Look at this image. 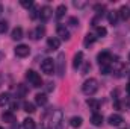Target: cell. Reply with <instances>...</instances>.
Listing matches in <instances>:
<instances>
[{"mask_svg":"<svg viewBox=\"0 0 130 129\" xmlns=\"http://www.w3.org/2000/svg\"><path fill=\"white\" fill-rule=\"evenodd\" d=\"M97 90H98V82H97V79H94V78L85 81L83 85H82V91H83L86 96H92V94H95Z\"/></svg>","mask_w":130,"mask_h":129,"instance_id":"obj_1","label":"cell"},{"mask_svg":"<svg viewBox=\"0 0 130 129\" xmlns=\"http://www.w3.org/2000/svg\"><path fill=\"white\" fill-rule=\"evenodd\" d=\"M64 125V112L61 109H56L52 115V129H62Z\"/></svg>","mask_w":130,"mask_h":129,"instance_id":"obj_2","label":"cell"},{"mask_svg":"<svg viewBox=\"0 0 130 129\" xmlns=\"http://www.w3.org/2000/svg\"><path fill=\"white\" fill-rule=\"evenodd\" d=\"M26 78H27V81L32 84V87H35V88H38V87L42 85L41 76H39L36 71H33V70H27V71H26Z\"/></svg>","mask_w":130,"mask_h":129,"instance_id":"obj_3","label":"cell"},{"mask_svg":"<svg viewBox=\"0 0 130 129\" xmlns=\"http://www.w3.org/2000/svg\"><path fill=\"white\" fill-rule=\"evenodd\" d=\"M41 70L45 74H53V71H55V61L52 58H45L41 62Z\"/></svg>","mask_w":130,"mask_h":129,"instance_id":"obj_4","label":"cell"},{"mask_svg":"<svg viewBox=\"0 0 130 129\" xmlns=\"http://www.w3.org/2000/svg\"><path fill=\"white\" fill-rule=\"evenodd\" d=\"M56 67H58V76L64 78L65 74V53H59L56 58Z\"/></svg>","mask_w":130,"mask_h":129,"instance_id":"obj_5","label":"cell"},{"mask_svg":"<svg viewBox=\"0 0 130 129\" xmlns=\"http://www.w3.org/2000/svg\"><path fill=\"white\" fill-rule=\"evenodd\" d=\"M52 14H53V9L50 6H42L39 9V18H41V21H47L52 17Z\"/></svg>","mask_w":130,"mask_h":129,"instance_id":"obj_6","label":"cell"},{"mask_svg":"<svg viewBox=\"0 0 130 129\" xmlns=\"http://www.w3.org/2000/svg\"><path fill=\"white\" fill-rule=\"evenodd\" d=\"M97 59H98V64L100 65H106L110 62L112 55H110V52H100L97 55Z\"/></svg>","mask_w":130,"mask_h":129,"instance_id":"obj_7","label":"cell"},{"mask_svg":"<svg viewBox=\"0 0 130 129\" xmlns=\"http://www.w3.org/2000/svg\"><path fill=\"white\" fill-rule=\"evenodd\" d=\"M56 32H58V36H59L61 40H64V41H68V40L71 38L70 31L65 28L64 24H59V26H58V29H56Z\"/></svg>","mask_w":130,"mask_h":129,"instance_id":"obj_8","label":"cell"},{"mask_svg":"<svg viewBox=\"0 0 130 129\" xmlns=\"http://www.w3.org/2000/svg\"><path fill=\"white\" fill-rule=\"evenodd\" d=\"M29 53H30V49H29V46H26V44H20V46L15 47V55L20 56V58H24V56H27Z\"/></svg>","mask_w":130,"mask_h":129,"instance_id":"obj_9","label":"cell"},{"mask_svg":"<svg viewBox=\"0 0 130 129\" xmlns=\"http://www.w3.org/2000/svg\"><path fill=\"white\" fill-rule=\"evenodd\" d=\"M107 120H109V125L110 126H120L123 123V117L120 114H112V115H109Z\"/></svg>","mask_w":130,"mask_h":129,"instance_id":"obj_10","label":"cell"},{"mask_svg":"<svg viewBox=\"0 0 130 129\" xmlns=\"http://www.w3.org/2000/svg\"><path fill=\"white\" fill-rule=\"evenodd\" d=\"M83 62V53L82 52H77L76 55H74V59H73V68L74 70H77L80 65Z\"/></svg>","mask_w":130,"mask_h":129,"instance_id":"obj_11","label":"cell"},{"mask_svg":"<svg viewBox=\"0 0 130 129\" xmlns=\"http://www.w3.org/2000/svg\"><path fill=\"white\" fill-rule=\"evenodd\" d=\"M47 44H48V47L50 49H59V46H61V40L58 38V36H50L48 40H47Z\"/></svg>","mask_w":130,"mask_h":129,"instance_id":"obj_12","label":"cell"},{"mask_svg":"<svg viewBox=\"0 0 130 129\" xmlns=\"http://www.w3.org/2000/svg\"><path fill=\"white\" fill-rule=\"evenodd\" d=\"M2 119H3V122H8V123H15V115H14V112L12 111H6V112H3L2 114Z\"/></svg>","mask_w":130,"mask_h":129,"instance_id":"obj_13","label":"cell"},{"mask_svg":"<svg viewBox=\"0 0 130 129\" xmlns=\"http://www.w3.org/2000/svg\"><path fill=\"white\" fill-rule=\"evenodd\" d=\"M118 15L123 18V20H129V17H130V8L129 6H121L120 8V11H118Z\"/></svg>","mask_w":130,"mask_h":129,"instance_id":"obj_14","label":"cell"},{"mask_svg":"<svg viewBox=\"0 0 130 129\" xmlns=\"http://www.w3.org/2000/svg\"><path fill=\"white\" fill-rule=\"evenodd\" d=\"M94 43H95V35H92V33H86L85 38H83V46H85V47H89V46H92Z\"/></svg>","mask_w":130,"mask_h":129,"instance_id":"obj_15","label":"cell"},{"mask_svg":"<svg viewBox=\"0 0 130 129\" xmlns=\"http://www.w3.org/2000/svg\"><path fill=\"white\" fill-rule=\"evenodd\" d=\"M91 123H92L94 126H101V123H103V115H101V114H97V112H94L92 117H91Z\"/></svg>","mask_w":130,"mask_h":129,"instance_id":"obj_16","label":"cell"},{"mask_svg":"<svg viewBox=\"0 0 130 129\" xmlns=\"http://www.w3.org/2000/svg\"><path fill=\"white\" fill-rule=\"evenodd\" d=\"M44 33H45V28H44V26H38V28L35 29V32H32L30 35H32V38H35V40H39Z\"/></svg>","mask_w":130,"mask_h":129,"instance_id":"obj_17","label":"cell"},{"mask_svg":"<svg viewBox=\"0 0 130 129\" xmlns=\"http://www.w3.org/2000/svg\"><path fill=\"white\" fill-rule=\"evenodd\" d=\"M88 106H89V109H92L94 112H97V109H100V102L95 100V99H88Z\"/></svg>","mask_w":130,"mask_h":129,"instance_id":"obj_18","label":"cell"},{"mask_svg":"<svg viewBox=\"0 0 130 129\" xmlns=\"http://www.w3.org/2000/svg\"><path fill=\"white\" fill-rule=\"evenodd\" d=\"M107 20H109V23H110V24H113V26H115V24L118 23V12H117V11H110V12H109V15H107Z\"/></svg>","mask_w":130,"mask_h":129,"instance_id":"obj_19","label":"cell"},{"mask_svg":"<svg viewBox=\"0 0 130 129\" xmlns=\"http://www.w3.org/2000/svg\"><path fill=\"white\" fill-rule=\"evenodd\" d=\"M11 38L15 40V41H17V40H21V38H23V29H21V28H15V29L12 31V33H11Z\"/></svg>","mask_w":130,"mask_h":129,"instance_id":"obj_20","label":"cell"},{"mask_svg":"<svg viewBox=\"0 0 130 129\" xmlns=\"http://www.w3.org/2000/svg\"><path fill=\"white\" fill-rule=\"evenodd\" d=\"M35 102H36L38 105H41V106H42V105H45V103H47V96H45L44 93H38V94L35 96Z\"/></svg>","mask_w":130,"mask_h":129,"instance_id":"obj_21","label":"cell"},{"mask_svg":"<svg viewBox=\"0 0 130 129\" xmlns=\"http://www.w3.org/2000/svg\"><path fill=\"white\" fill-rule=\"evenodd\" d=\"M82 123H83L82 117H71V120H70L71 128H80V126H82Z\"/></svg>","mask_w":130,"mask_h":129,"instance_id":"obj_22","label":"cell"},{"mask_svg":"<svg viewBox=\"0 0 130 129\" xmlns=\"http://www.w3.org/2000/svg\"><path fill=\"white\" fill-rule=\"evenodd\" d=\"M36 128V125H35V122H33L32 119H24L23 120V129H35Z\"/></svg>","mask_w":130,"mask_h":129,"instance_id":"obj_23","label":"cell"},{"mask_svg":"<svg viewBox=\"0 0 130 129\" xmlns=\"http://www.w3.org/2000/svg\"><path fill=\"white\" fill-rule=\"evenodd\" d=\"M65 12H67V6H65V5H59L58 9H56V18L61 20V18L65 15Z\"/></svg>","mask_w":130,"mask_h":129,"instance_id":"obj_24","label":"cell"},{"mask_svg":"<svg viewBox=\"0 0 130 129\" xmlns=\"http://www.w3.org/2000/svg\"><path fill=\"white\" fill-rule=\"evenodd\" d=\"M27 93V88L23 85V84H18L17 85V97H24Z\"/></svg>","mask_w":130,"mask_h":129,"instance_id":"obj_25","label":"cell"},{"mask_svg":"<svg viewBox=\"0 0 130 129\" xmlns=\"http://www.w3.org/2000/svg\"><path fill=\"white\" fill-rule=\"evenodd\" d=\"M23 108H24V111H26V112H29V114L35 112V105H33V103H30V102H24Z\"/></svg>","mask_w":130,"mask_h":129,"instance_id":"obj_26","label":"cell"},{"mask_svg":"<svg viewBox=\"0 0 130 129\" xmlns=\"http://www.w3.org/2000/svg\"><path fill=\"white\" fill-rule=\"evenodd\" d=\"M9 103V94L8 93H2L0 94V106H5Z\"/></svg>","mask_w":130,"mask_h":129,"instance_id":"obj_27","label":"cell"},{"mask_svg":"<svg viewBox=\"0 0 130 129\" xmlns=\"http://www.w3.org/2000/svg\"><path fill=\"white\" fill-rule=\"evenodd\" d=\"M29 17H30L32 20L38 18V17H39V9H38V8H35V6H32V8H30V11H29Z\"/></svg>","mask_w":130,"mask_h":129,"instance_id":"obj_28","label":"cell"},{"mask_svg":"<svg viewBox=\"0 0 130 129\" xmlns=\"http://www.w3.org/2000/svg\"><path fill=\"white\" fill-rule=\"evenodd\" d=\"M97 35L98 36H106V35H107L106 28H103V26H97Z\"/></svg>","mask_w":130,"mask_h":129,"instance_id":"obj_29","label":"cell"},{"mask_svg":"<svg viewBox=\"0 0 130 129\" xmlns=\"http://www.w3.org/2000/svg\"><path fill=\"white\" fill-rule=\"evenodd\" d=\"M100 71H101L103 74H109V73H110V65H109V64L100 65Z\"/></svg>","mask_w":130,"mask_h":129,"instance_id":"obj_30","label":"cell"},{"mask_svg":"<svg viewBox=\"0 0 130 129\" xmlns=\"http://www.w3.org/2000/svg\"><path fill=\"white\" fill-rule=\"evenodd\" d=\"M20 5H21L23 8H32L33 2H32V0H21V2H20Z\"/></svg>","mask_w":130,"mask_h":129,"instance_id":"obj_31","label":"cell"},{"mask_svg":"<svg viewBox=\"0 0 130 129\" xmlns=\"http://www.w3.org/2000/svg\"><path fill=\"white\" fill-rule=\"evenodd\" d=\"M8 31V21H0V33H5Z\"/></svg>","mask_w":130,"mask_h":129,"instance_id":"obj_32","label":"cell"},{"mask_svg":"<svg viewBox=\"0 0 130 129\" xmlns=\"http://www.w3.org/2000/svg\"><path fill=\"white\" fill-rule=\"evenodd\" d=\"M89 70H91V64H89V62H85L83 67H82V74H86Z\"/></svg>","mask_w":130,"mask_h":129,"instance_id":"obj_33","label":"cell"},{"mask_svg":"<svg viewBox=\"0 0 130 129\" xmlns=\"http://www.w3.org/2000/svg\"><path fill=\"white\" fill-rule=\"evenodd\" d=\"M94 9L97 11V14L100 15V14H103L101 11H104V9H106V6H104V5H95V6H94Z\"/></svg>","mask_w":130,"mask_h":129,"instance_id":"obj_34","label":"cell"},{"mask_svg":"<svg viewBox=\"0 0 130 129\" xmlns=\"http://www.w3.org/2000/svg\"><path fill=\"white\" fill-rule=\"evenodd\" d=\"M73 5H74V8H85L86 6L85 2H73Z\"/></svg>","mask_w":130,"mask_h":129,"instance_id":"obj_35","label":"cell"},{"mask_svg":"<svg viewBox=\"0 0 130 129\" xmlns=\"http://www.w3.org/2000/svg\"><path fill=\"white\" fill-rule=\"evenodd\" d=\"M70 24L76 28V26H79V20H77L76 17H71V18H70Z\"/></svg>","mask_w":130,"mask_h":129,"instance_id":"obj_36","label":"cell"},{"mask_svg":"<svg viewBox=\"0 0 130 129\" xmlns=\"http://www.w3.org/2000/svg\"><path fill=\"white\" fill-rule=\"evenodd\" d=\"M53 88H55V84H53V82H47L45 90H47V91H53Z\"/></svg>","mask_w":130,"mask_h":129,"instance_id":"obj_37","label":"cell"},{"mask_svg":"<svg viewBox=\"0 0 130 129\" xmlns=\"http://www.w3.org/2000/svg\"><path fill=\"white\" fill-rule=\"evenodd\" d=\"M15 109H18V102H12V103H11V111L14 112Z\"/></svg>","mask_w":130,"mask_h":129,"instance_id":"obj_38","label":"cell"},{"mask_svg":"<svg viewBox=\"0 0 130 129\" xmlns=\"http://www.w3.org/2000/svg\"><path fill=\"white\" fill-rule=\"evenodd\" d=\"M11 129H18V125H17V123H12V126H11Z\"/></svg>","mask_w":130,"mask_h":129,"instance_id":"obj_39","label":"cell"},{"mask_svg":"<svg viewBox=\"0 0 130 129\" xmlns=\"http://www.w3.org/2000/svg\"><path fill=\"white\" fill-rule=\"evenodd\" d=\"M126 90H127V93H129V94H130V82H129V84H127V87H126Z\"/></svg>","mask_w":130,"mask_h":129,"instance_id":"obj_40","label":"cell"},{"mask_svg":"<svg viewBox=\"0 0 130 129\" xmlns=\"http://www.w3.org/2000/svg\"><path fill=\"white\" fill-rule=\"evenodd\" d=\"M2 11H3V8H2V5H0V14H2Z\"/></svg>","mask_w":130,"mask_h":129,"instance_id":"obj_41","label":"cell"},{"mask_svg":"<svg viewBox=\"0 0 130 129\" xmlns=\"http://www.w3.org/2000/svg\"><path fill=\"white\" fill-rule=\"evenodd\" d=\"M42 129H48V128H47V126H45V125H44V126H42Z\"/></svg>","mask_w":130,"mask_h":129,"instance_id":"obj_42","label":"cell"},{"mask_svg":"<svg viewBox=\"0 0 130 129\" xmlns=\"http://www.w3.org/2000/svg\"><path fill=\"white\" fill-rule=\"evenodd\" d=\"M0 85H2V76H0Z\"/></svg>","mask_w":130,"mask_h":129,"instance_id":"obj_43","label":"cell"},{"mask_svg":"<svg viewBox=\"0 0 130 129\" xmlns=\"http://www.w3.org/2000/svg\"><path fill=\"white\" fill-rule=\"evenodd\" d=\"M129 78H130V73H129ZM129 82H130V81H129Z\"/></svg>","mask_w":130,"mask_h":129,"instance_id":"obj_44","label":"cell"},{"mask_svg":"<svg viewBox=\"0 0 130 129\" xmlns=\"http://www.w3.org/2000/svg\"><path fill=\"white\" fill-rule=\"evenodd\" d=\"M0 129H3V128H2V126H0Z\"/></svg>","mask_w":130,"mask_h":129,"instance_id":"obj_45","label":"cell"},{"mask_svg":"<svg viewBox=\"0 0 130 129\" xmlns=\"http://www.w3.org/2000/svg\"><path fill=\"white\" fill-rule=\"evenodd\" d=\"M129 59H130V55H129Z\"/></svg>","mask_w":130,"mask_h":129,"instance_id":"obj_46","label":"cell"}]
</instances>
